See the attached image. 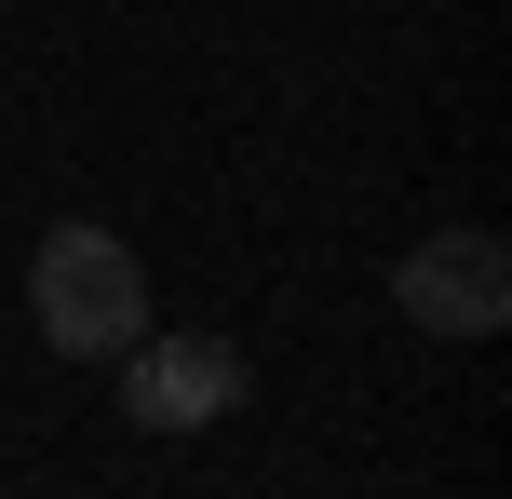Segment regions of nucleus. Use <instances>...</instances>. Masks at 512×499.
<instances>
[{"label": "nucleus", "instance_id": "nucleus-1", "mask_svg": "<svg viewBox=\"0 0 512 499\" xmlns=\"http://www.w3.org/2000/svg\"><path fill=\"white\" fill-rule=\"evenodd\" d=\"M27 297H41V338L68 351V365H122V351L149 338V270H135V243H108L95 216H68V230L41 243Z\"/></svg>", "mask_w": 512, "mask_h": 499}, {"label": "nucleus", "instance_id": "nucleus-2", "mask_svg": "<svg viewBox=\"0 0 512 499\" xmlns=\"http://www.w3.org/2000/svg\"><path fill=\"white\" fill-rule=\"evenodd\" d=\"M391 311L418 324V338H499L512 324V257L499 230H432L391 257Z\"/></svg>", "mask_w": 512, "mask_h": 499}, {"label": "nucleus", "instance_id": "nucleus-3", "mask_svg": "<svg viewBox=\"0 0 512 499\" xmlns=\"http://www.w3.org/2000/svg\"><path fill=\"white\" fill-rule=\"evenodd\" d=\"M122 405H135V432H203V419L243 405V351L230 338H135L122 351Z\"/></svg>", "mask_w": 512, "mask_h": 499}]
</instances>
